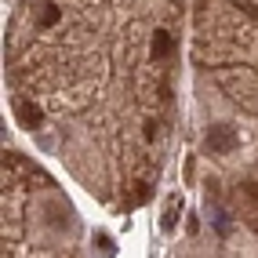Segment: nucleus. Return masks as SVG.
Masks as SVG:
<instances>
[{"instance_id": "nucleus-1", "label": "nucleus", "mask_w": 258, "mask_h": 258, "mask_svg": "<svg viewBox=\"0 0 258 258\" xmlns=\"http://www.w3.org/2000/svg\"><path fill=\"white\" fill-rule=\"evenodd\" d=\"M208 149L211 153H233L236 149V131L229 124H215L208 131Z\"/></svg>"}, {"instance_id": "nucleus-2", "label": "nucleus", "mask_w": 258, "mask_h": 258, "mask_svg": "<svg viewBox=\"0 0 258 258\" xmlns=\"http://www.w3.org/2000/svg\"><path fill=\"white\" fill-rule=\"evenodd\" d=\"M40 120H44V109L37 102H19V124L22 127H40Z\"/></svg>"}, {"instance_id": "nucleus-3", "label": "nucleus", "mask_w": 258, "mask_h": 258, "mask_svg": "<svg viewBox=\"0 0 258 258\" xmlns=\"http://www.w3.org/2000/svg\"><path fill=\"white\" fill-rule=\"evenodd\" d=\"M175 55V40H171L167 29H157L153 33V58H171Z\"/></svg>"}, {"instance_id": "nucleus-4", "label": "nucleus", "mask_w": 258, "mask_h": 258, "mask_svg": "<svg viewBox=\"0 0 258 258\" xmlns=\"http://www.w3.org/2000/svg\"><path fill=\"white\" fill-rule=\"evenodd\" d=\"M175 222H178V197H171V200H167V211H164V218H160V226H164V229H175Z\"/></svg>"}, {"instance_id": "nucleus-5", "label": "nucleus", "mask_w": 258, "mask_h": 258, "mask_svg": "<svg viewBox=\"0 0 258 258\" xmlns=\"http://www.w3.org/2000/svg\"><path fill=\"white\" fill-rule=\"evenodd\" d=\"M40 22H44V26H55V22H58V8H55V4H47L44 15H40Z\"/></svg>"}, {"instance_id": "nucleus-6", "label": "nucleus", "mask_w": 258, "mask_h": 258, "mask_svg": "<svg viewBox=\"0 0 258 258\" xmlns=\"http://www.w3.org/2000/svg\"><path fill=\"white\" fill-rule=\"evenodd\" d=\"M146 200H149V185L139 182V189H135V204H146Z\"/></svg>"}]
</instances>
